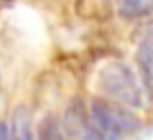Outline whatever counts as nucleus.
Instances as JSON below:
<instances>
[{
    "instance_id": "f257e3e1",
    "label": "nucleus",
    "mask_w": 153,
    "mask_h": 140,
    "mask_svg": "<svg viewBox=\"0 0 153 140\" xmlns=\"http://www.w3.org/2000/svg\"><path fill=\"white\" fill-rule=\"evenodd\" d=\"M91 123L101 133L105 138H118L124 134H132L142 129V121L138 115H134L130 109L118 101H108V99H93L91 101Z\"/></svg>"
},
{
    "instance_id": "f03ea898",
    "label": "nucleus",
    "mask_w": 153,
    "mask_h": 140,
    "mask_svg": "<svg viewBox=\"0 0 153 140\" xmlns=\"http://www.w3.org/2000/svg\"><path fill=\"white\" fill-rule=\"evenodd\" d=\"M99 90L108 99L128 105L132 109H140L143 105L142 90L130 66L122 62H111L99 74Z\"/></svg>"
},
{
    "instance_id": "7ed1b4c3",
    "label": "nucleus",
    "mask_w": 153,
    "mask_h": 140,
    "mask_svg": "<svg viewBox=\"0 0 153 140\" xmlns=\"http://www.w3.org/2000/svg\"><path fill=\"white\" fill-rule=\"evenodd\" d=\"M60 127L64 129V134L72 138H103L101 133L93 127L89 111L83 105L82 99H72L68 103V107L64 109Z\"/></svg>"
},
{
    "instance_id": "20e7f679",
    "label": "nucleus",
    "mask_w": 153,
    "mask_h": 140,
    "mask_svg": "<svg viewBox=\"0 0 153 140\" xmlns=\"http://www.w3.org/2000/svg\"><path fill=\"white\" fill-rule=\"evenodd\" d=\"M136 58H138V66L140 72H142V82L146 91L151 90V68H153V53H151V33L147 31L146 37L140 41L138 45V53H136Z\"/></svg>"
},
{
    "instance_id": "39448f33",
    "label": "nucleus",
    "mask_w": 153,
    "mask_h": 140,
    "mask_svg": "<svg viewBox=\"0 0 153 140\" xmlns=\"http://www.w3.org/2000/svg\"><path fill=\"white\" fill-rule=\"evenodd\" d=\"M8 134L14 138H19V140H29L33 136L31 133V113L27 107L19 105L16 107V111L12 113V123L8 125Z\"/></svg>"
},
{
    "instance_id": "423d86ee",
    "label": "nucleus",
    "mask_w": 153,
    "mask_h": 140,
    "mask_svg": "<svg viewBox=\"0 0 153 140\" xmlns=\"http://www.w3.org/2000/svg\"><path fill=\"white\" fill-rule=\"evenodd\" d=\"M118 14L126 19H136L147 16L151 10V0H116Z\"/></svg>"
},
{
    "instance_id": "0eeeda50",
    "label": "nucleus",
    "mask_w": 153,
    "mask_h": 140,
    "mask_svg": "<svg viewBox=\"0 0 153 140\" xmlns=\"http://www.w3.org/2000/svg\"><path fill=\"white\" fill-rule=\"evenodd\" d=\"M39 138H62V130H60V121L56 117H45L39 125Z\"/></svg>"
},
{
    "instance_id": "6e6552de",
    "label": "nucleus",
    "mask_w": 153,
    "mask_h": 140,
    "mask_svg": "<svg viewBox=\"0 0 153 140\" xmlns=\"http://www.w3.org/2000/svg\"><path fill=\"white\" fill-rule=\"evenodd\" d=\"M0 94H2V86H0Z\"/></svg>"
}]
</instances>
